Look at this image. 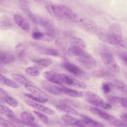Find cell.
<instances>
[{
  "label": "cell",
  "mask_w": 127,
  "mask_h": 127,
  "mask_svg": "<svg viewBox=\"0 0 127 127\" xmlns=\"http://www.w3.org/2000/svg\"><path fill=\"white\" fill-rule=\"evenodd\" d=\"M44 3L48 12L57 20L77 23L81 17L72 9L65 5L53 3L46 0Z\"/></svg>",
  "instance_id": "obj_1"
},
{
  "label": "cell",
  "mask_w": 127,
  "mask_h": 127,
  "mask_svg": "<svg viewBox=\"0 0 127 127\" xmlns=\"http://www.w3.org/2000/svg\"><path fill=\"white\" fill-rule=\"evenodd\" d=\"M95 34L100 40L104 43L127 50V41L123 37L122 34L111 33L99 28Z\"/></svg>",
  "instance_id": "obj_2"
},
{
  "label": "cell",
  "mask_w": 127,
  "mask_h": 127,
  "mask_svg": "<svg viewBox=\"0 0 127 127\" xmlns=\"http://www.w3.org/2000/svg\"><path fill=\"white\" fill-rule=\"evenodd\" d=\"M100 57L106 66L113 73L120 72V67L116 62L113 54L110 48L105 45H101L99 48Z\"/></svg>",
  "instance_id": "obj_3"
},
{
  "label": "cell",
  "mask_w": 127,
  "mask_h": 127,
  "mask_svg": "<svg viewBox=\"0 0 127 127\" xmlns=\"http://www.w3.org/2000/svg\"><path fill=\"white\" fill-rule=\"evenodd\" d=\"M75 58L80 64L87 69H93L97 66L98 64L96 59L84 49H83Z\"/></svg>",
  "instance_id": "obj_4"
},
{
  "label": "cell",
  "mask_w": 127,
  "mask_h": 127,
  "mask_svg": "<svg viewBox=\"0 0 127 127\" xmlns=\"http://www.w3.org/2000/svg\"><path fill=\"white\" fill-rule=\"evenodd\" d=\"M62 65L66 70L76 76L79 77H84L86 76V72L83 69L67 59H64L62 61Z\"/></svg>",
  "instance_id": "obj_5"
},
{
  "label": "cell",
  "mask_w": 127,
  "mask_h": 127,
  "mask_svg": "<svg viewBox=\"0 0 127 127\" xmlns=\"http://www.w3.org/2000/svg\"><path fill=\"white\" fill-rule=\"evenodd\" d=\"M83 97L85 100L89 104L96 107L103 108L105 103L103 99L97 94L88 91H83Z\"/></svg>",
  "instance_id": "obj_6"
},
{
  "label": "cell",
  "mask_w": 127,
  "mask_h": 127,
  "mask_svg": "<svg viewBox=\"0 0 127 127\" xmlns=\"http://www.w3.org/2000/svg\"><path fill=\"white\" fill-rule=\"evenodd\" d=\"M43 76L47 80L50 82L59 85H62L64 83L63 73L53 70H49L45 71L43 73Z\"/></svg>",
  "instance_id": "obj_7"
},
{
  "label": "cell",
  "mask_w": 127,
  "mask_h": 127,
  "mask_svg": "<svg viewBox=\"0 0 127 127\" xmlns=\"http://www.w3.org/2000/svg\"><path fill=\"white\" fill-rule=\"evenodd\" d=\"M63 74L64 83L70 86L74 87L75 88L84 89L86 87L85 84L79 80L77 78L65 73Z\"/></svg>",
  "instance_id": "obj_8"
},
{
  "label": "cell",
  "mask_w": 127,
  "mask_h": 127,
  "mask_svg": "<svg viewBox=\"0 0 127 127\" xmlns=\"http://www.w3.org/2000/svg\"><path fill=\"white\" fill-rule=\"evenodd\" d=\"M25 102L27 105L31 107L32 108H33L49 115H53L55 114V111L54 110L48 107L43 105L39 103L30 100H25Z\"/></svg>",
  "instance_id": "obj_9"
},
{
  "label": "cell",
  "mask_w": 127,
  "mask_h": 127,
  "mask_svg": "<svg viewBox=\"0 0 127 127\" xmlns=\"http://www.w3.org/2000/svg\"><path fill=\"white\" fill-rule=\"evenodd\" d=\"M61 118L66 124L72 127H85L86 126L81 120H78L71 115L63 114L61 116Z\"/></svg>",
  "instance_id": "obj_10"
},
{
  "label": "cell",
  "mask_w": 127,
  "mask_h": 127,
  "mask_svg": "<svg viewBox=\"0 0 127 127\" xmlns=\"http://www.w3.org/2000/svg\"><path fill=\"white\" fill-rule=\"evenodd\" d=\"M32 45L34 47L35 49L41 54L51 56H57L59 55L58 51L54 48L41 46L35 43L32 44Z\"/></svg>",
  "instance_id": "obj_11"
},
{
  "label": "cell",
  "mask_w": 127,
  "mask_h": 127,
  "mask_svg": "<svg viewBox=\"0 0 127 127\" xmlns=\"http://www.w3.org/2000/svg\"><path fill=\"white\" fill-rule=\"evenodd\" d=\"M24 86L26 90L28 91L29 92H30L31 94L34 96L49 99L48 95L45 91H44L42 89L34 85H33L32 84L26 85Z\"/></svg>",
  "instance_id": "obj_12"
},
{
  "label": "cell",
  "mask_w": 127,
  "mask_h": 127,
  "mask_svg": "<svg viewBox=\"0 0 127 127\" xmlns=\"http://www.w3.org/2000/svg\"><path fill=\"white\" fill-rule=\"evenodd\" d=\"M90 111L93 114L98 116L101 119L105 120L109 122L115 118L113 116L108 114V113L100 109L98 107H90Z\"/></svg>",
  "instance_id": "obj_13"
},
{
  "label": "cell",
  "mask_w": 127,
  "mask_h": 127,
  "mask_svg": "<svg viewBox=\"0 0 127 127\" xmlns=\"http://www.w3.org/2000/svg\"><path fill=\"white\" fill-rule=\"evenodd\" d=\"M13 19L16 24L23 30L26 32L29 31V24L22 16L18 14H15L13 15Z\"/></svg>",
  "instance_id": "obj_14"
},
{
  "label": "cell",
  "mask_w": 127,
  "mask_h": 127,
  "mask_svg": "<svg viewBox=\"0 0 127 127\" xmlns=\"http://www.w3.org/2000/svg\"><path fill=\"white\" fill-rule=\"evenodd\" d=\"M59 90L62 94L66 95L72 97H83V92L75 90L65 86H58Z\"/></svg>",
  "instance_id": "obj_15"
},
{
  "label": "cell",
  "mask_w": 127,
  "mask_h": 127,
  "mask_svg": "<svg viewBox=\"0 0 127 127\" xmlns=\"http://www.w3.org/2000/svg\"><path fill=\"white\" fill-rule=\"evenodd\" d=\"M107 100L111 104L127 109V98L117 96H109Z\"/></svg>",
  "instance_id": "obj_16"
},
{
  "label": "cell",
  "mask_w": 127,
  "mask_h": 127,
  "mask_svg": "<svg viewBox=\"0 0 127 127\" xmlns=\"http://www.w3.org/2000/svg\"><path fill=\"white\" fill-rule=\"evenodd\" d=\"M20 8L23 12L35 24H37V15L34 14L30 10L28 5L24 2L20 4Z\"/></svg>",
  "instance_id": "obj_17"
},
{
  "label": "cell",
  "mask_w": 127,
  "mask_h": 127,
  "mask_svg": "<svg viewBox=\"0 0 127 127\" xmlns=\"http://www.w3.org/2000/svg\"><path fill=\"white\" fill-rule=\"evenodd\" d=\"M81 120L85 124L90 127H106L102 124L92 119L90 117L86 115L81 114Z\"/></svg>",
  "instance_id": "obj_18"
},
{
  "label": "cell",
  "mask_w": 127,
  "mask_h": 127,
  "mask_svg": "<svg viewBox=\"0 0 127 127\" xmlns=\"http://www.w3.org/2000/svg\"><path fill=\"white\" fill-rule=\"evenodd\" d=\"M56 109L63 113H65V114L71 115V116H77L78 115V112L72 108L70 106L65 105V104H60L56 106Z\"/></svg>",
  "instance_id": "obj_19"
},
{
  "label": "cell",
  "mask_w": 127,
  "mask_h": 127,
  "mask_svg": "<svg viewBox=\"0 0 127 127\" xmlns=\"http://www.w3.org/2000/svg\"><path fill=\"white\" fill-rule=\"evenodd\" d=\"M15 56L10 53L0 50V64H9L13 62Z\"/></svg>",
  "instance_id": "obj_20"
},
{
  "label": "cell",
  "mask_w": 127,
  "mask_h": 127,
  "mask_svg": "<svg viewBox=\"0 0 127 127\" xmlns=\"http://www.w3.org/2000/svg\"><path fill=\"white\" fill-rule=\"evenodd\" d=\"M92 75L96 78H110L114 76L113 72L107 69H100L93 71Z\"/></svg>",
  "instance_id": "obj_21"
},
{
  "label": "cell",
  "mask_w": 127,
  "mask_h": 127,
  "mask_svg": "<svg viewBox=\"0 0 127 127\" xmlns=\"http://www.w3.org/2000/svg\"><path fill=\"white\" fill-rule=\"evenodd\" d=\"M0 83L13 88L17 89L20 87L19 85L17 82L6 77L1 73H0Z\"/></svg>",
  "instance_id": "obj_22"
},
{
  "label": "cell",
  "mask_w": 127,
  "mask_h": 127,
  "mask_svg": "<svg viewBox=\"0 0 127 127\" xmlns=\"http://www.w3.org/2000/svg\"><path fill=\"white\" fill-rule=\"evenodd\" d=\"M42 86L45 90L53 95L56 96H60L62 94L61 92L59 90L58 86L52 85L47 82H43L42 83Z\"/></svg>",
  "instance_id": "obj_23"
},
{
  "label": "cell",
  "mask_w": 127,
  "mask_h": 127,
  "mask_svg": "<svg viewBox=\"0 0 127 127\" xmlns=\"http://www.w3.org/2000/svg\"><path fill=\"white\" fill-rule=\"evenodd\" d=\"M0 113L11 120L16 119V115L14 112L8 107L1 104H0Z\"/></svg>",
  "instance_id": "obj_24"
},
{
  "label": "cell",
  "mask_w": 127,
  "mask_h": 127,
  "mask_svg": "<svg viewBox=\"0 0 127 127\" xmlns=\"http://www.w3.org/2000/svg\"><path fill=\"white\" fill-rule=\"evenodd\" d=\"M12 77L16 81L17 83L23 85L25 86L26 85L32 84V82H30L27 78H26L23 75L17 73H13L11 74Z\"/></svg>",
  "instance_id": "obj_25"
},
{
  "label": "cell",
  "mask_w": 127,
  "mask_h": 127,
  "mask_svg": "<svg viewBox=\"0 0 127 127\" xmlns=\"http://www.w3.org/2000/svg\"><path fill=\"white\" fill-rule=\"evenodd\" d=\"M20 117L22 120V124L24 123H33L35 121V117L33 115L27 111L22 112L20 114Z\"/></svg>",
  "instance_id": "obj_26"
},
{
  "label": "cell",
  "mask_w": 127,
  "mask_h": 127,
  "mask_svg": "<svg viewBox=\"0 0 127 127\" xmlns=\"http://www.w3.org/2000/svg\"><path fill=\"white\" fill-rule=\"evenodd\" d=\"M32 61L37 65L43 68L48 67L53 63L52 60L49 58H42V59H34V60H33Z\"/></svg>",
  "instance_id": "obj_27"
},
{
  "label": "cell",
  "mask_w": 127,
  "mask_h": 127,
  "mask_svg": "<svg viewBox=\"0 0 127 127\" xmlns=\"http://www.w3.org/2000/svg\"><path fill=\"white\" fill-rule=\"evenodd\" d=\"M112 83L114 87H115L122 92H127V85L122 81L118 79H114Z\"/></svg>",
  "instance_id": "obj_28"
},
{
  "label": "cell",
  "mask_w": 127,
  "mask_h": 127,
  "mask_svg": "<svg viewBox=\"0 0 127 127\" xmlns=\"http://www.w3.org/2000/svg\"><path fill=\"white\" fill-rule=\"evenodd\" d=\"M12 26V22L7 18L4 17L0 19V30H6Z\"/></svg>",
  "instance_id": "obj_29"
},
{
  "label": "cell",
  "mask_w": 127,
  "mask_h": 127,
  "mask_svg": "<svg viewBox=\"0 0 127 127\" xmlns=\"http://www.w3.org/2000/svg\"><path fill=\"white\" fill-rule=\"evenodd\" d=\"M70 45L76 46L83 48H85V44L82 39L78 37H72L70 39Z\"/></svg>",
  "instance_id": "obj_30"
},
{
  "label": "cell",
  "mask_w": 127,
  "mask_h": 127,
  "mask_svg": "<svg viewBox=\"0 0 127 127\" xmlns=\"http://www.w3.org/2000/svg\"><path fill=\"white\" fill-rule=\"evenodd\" d=\"M26 73L30 76L36 77L40 74L39 68L36 66H31L27 67L25 69Z\"/></svg>",
  "instance_id": "obj_31"
},
{
  "label": "cell",
  "mask_w": 127,
  "mask_h": 127,
  "mask_svg": "<svg viewBox=\"0 0 127 127\" xmlns=\"http://www.w3.org/2000/svg\"><path fill=\"white\" fill-rule=\"evenodd\" d=\"M24 96L28 98V99L31 100L32 101H33L34 102H36L38 103H45L47 102L48 100L49 99L47 98H45L41 97H38L36 96H34L31 94H29V93H26L24 94Z\"/></svg>",
  "instance_id": "obj_32"
},
{
  "label": "cell",
  "mask_w": 127,
  "mask_h": 127,
  "mask_svg": "<svg viewBox=\"0 0 127 127\" xmlns=\"http://www.w3.org/2000/svg\"><path fill=\"white\" fill-rule=\"evenodd\" d=\"M107 31L113 33L122 34V28L118 23H112L110 25Z\"/></svg>",
  "instance_id": "obj_33"
},
{
  "label": "cell",
  "mask_w": 127,
  "mask_h": 127,
  "mask_svg": "<svg viewBox=\"0 0 127 127\" xmlns=\"http://www.w3.org/2000/svg\"><path fill=\"white\" fill-rule=\"evenodd\" d=\"M3 97H4V100L5 102L10 106L13 108H16L18 106V105H19L18 102L15 99L9 96L8 95Z\"/></svg>",
  "instance_id": "obj_34"
},
{
  "label": "cell",
  "mask_w": 127,
  "mask_h": 127,
  "mask_svg": "<svg viewBox=\"0 0 127 127\" xmlns=\"http://www.w3.org/2000/svg\"><path fill=\"white\" fill-rule=\"evenodd\" d=\"M32 37L35 40L45 41V34L43 32L39 31H34L32 34Z\"/></svg>",
  "instance_id": "obj_35"
},
{
  "label": "cell",
  "mask_w": 127,
  "mask_h": 127,
  "mask_svg": "<svg viewBox=\"0 0 127 127\" xmlns=\"http://www.w3.org/2000/svg\"><path fill=\"white\" fill-rule=\"evenodd\" d=\"M110 124L116 127H127V124L123 121H121L116 118L109 122Z\"/></svg>",
  "instance_id": "obj_36"
},
{
  "label": "cell",
  "mask_w": 127,
  "mask_h": 127,
  "mask_svg": "<svg viewBox=\"0 0 127 127\" xmlns=\"http://www.w3.org/2000/svg\"><path fill=\"white\" fill-rule=\"evenodd\" d=\"M117 54L120 60L127 67V52L125 51H119Z\"/></svg>",
  "instance_id": "obj_37"
},
{
  "label": "cell",
  "mask_w": 127,
  "mask_h": 127,
  "mask_svg": "<svg viewBox=\"0 0 127 127\" xmlns=\"http://www.w3.org/2000/svg\"><path fill=\"white\" fill-rule=\"evenodd\" d=\"M0 127H16L12 122L6 120L4 118L0 117Z\"/></svg>",
  "instance_id": "obj_38"
},
{
  "label": "cell",
  "mask_w": 127,
  "mask_h": 127,
  "mask_svg": "<svg viewBox=\"0 0 127 127\" xmlns=\"http://www.w3.org/2000/svg\"><path fill=\"white\" fill-rule=\"evenodd\" d=\"M34 113L44 124L46 125H47L48 124L49 119L45 114L36 111H34Z\"/></svg>",
  "instance_id": "obj_39"
},
{
  "label": "cell",
  "mask_w": 127,
  "mask_h": 127,
  "mask_svg": "<svg viewBox=\"0 0 127 127\" xmlns=\"http://www.w3.org/2000/svg\"><path fill=\"white\" fill-rule=\"evenodd\" d=\"M113 86L112 82H104L102 84V89L105 93H109L112 90Z\"/></svg>",
  "instance_id": "obj_40"
},
{
  "label": "cell",
  "mask_w": 127,
  "mask_h": 127,
  "mask_svg": "<svg viewBox=\"0 0 127 127\" xmlns=\"http://www.w3.org/2000/svg\"><path fill=\"white\" fill-rule=\"evenodd\" d=\"M17 50V55L18 57H21L24 56L25 54V51H26V48L24 46V45L22 44L18 45L15 48Z\"/></svg>",
  "instance_id": "obj_41"
},
{
  "label": "cell",
  "mask_w": 127,
  "mask_h": 127,
  "mask_svg": "<svg viewBox=\"0 0 127 127\" xmlns=\"http://www.w3.org/2000/svg\"><path fill=\"white\" fill-rule=\"evenodd\" d=\"M121 118L123 122L127 124V113H123L121 115Z\"/></svg>",
  "instance_id": "obj_42"
},
{
  "label": "cell",
  "mask_w": 127,
  "mask_h": 127,
  "mask_svg": "<svg viewBox=\"0 0 127 127\" xmlns=\"http://www.w3.org/2000/svg\"><path fill=\"white\" fill-rule=\"evenodd\" d=\"M23 125H26V126H28L29 127H39V126L37 124L34 123V122L29 123H24V124H23Z\"/></svg>",
  "instance_id": "obj_43"
},
{
  "label": "cell",
  "mask_w": 127,
  "mask_h": 127,
  "mask_svg": "<svg viewBox=\"0 0 127 127\" xmlns=\"http://www.w3.org/2000/svg\"><path fill=\"white\" fill-rule=\"evenodd\" d=\"M7 95H8L7 93L4 90H3V89L0 87V95L4 97Z\"/></svg>",
  "instance_id": "obj_44"
},
{
  "label": "cell",
  "mask_w": 127,
  "mask_h": 127,
  "mask_svg": "<svg viewBox=\"0 0 127 127\" xmlns=\"http://www.w3.org/2000/svg\"><path fill=\"white\" fill-rule=\"evenodd\" d=\"M104 109H107V110H109L111 109L112 108V106L109 103H105L104 106Z\"/></svg>",
  "instance_id": "obj_45"
},
{
  "label": "cell",
  "mask_w": 127,
  "mask_h": 127,
  "mask_svg": "<svg viewBox=\"0 0 127 127\" xmlns=\"http://www.w3.org/2000/svg\"><path fill=\"white\" fill-rule=\"evenodd\" d=\"M35 1H36V2L38 3H44L45 0H34Z\"/></svg>",
  "instance_id": "obj_46"
},
{
  "label": "cell",
  "mask_w": 127,
  "mask_h": 127,
  "mask_svg": "<svg viewBox=\"0 0 127 127\" xmlns=\"http://www.w3.org/2000/svg\"></svg>",
  "instance_id": "obj_47"
},
{
  "label": "cell",
  "mask_w": 127,
  "mask_h": 127,
  "mask_svg": "<svg viewBox=\"0 0 127 127\" xmlns=\"http://www.w3.org/2000/svg\"></svg>",
  "instance_id": "obj_48"
}]
</instances>
